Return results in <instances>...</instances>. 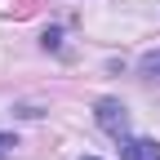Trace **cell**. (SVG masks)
Returning <instances> with one entry per match:
<instances>
[{
    "label": "cell",
    "instance_id": "cell-1",
    "mask_svg": "<svg viewBox=\"0 0 160 160\" xmlns=\"http://www.w3.org/2000/svg\"><path fill=\"white\" fill-rule=\"evenodd\" d=\"M98 125L111 138H129V111L120 107L116 98H102V102H98Z\"/></svg>",
    "mask_w": 160,
    "mask_h": 160
},
{
    "label": "cell",
    "instance_id": "cell-2",
    "mask_svg": "<svg viewBox=\"0 0 160 160\" xmlns=\"http://www.w3.org/2000/svg\"><path fill=\"white\" fill-rule=\"evenodd\" d=\"M120 151L125 160H160V142L151 138H120Z\"/></svg>",
    "mask_w": 160,
    "mask_h": 160
},
{
    "label": "cell",
    "instance_id": "cell-3",
    "mask_svg": "<svg viewBox=\"0 0 160 160\" xmlns=\"http://www.w3.org/2000/svg\"><path fill=\"white\" fill-rule=\"evenodd\" d=\"M13 147H18V138H13V133H0V160H9Z\"/></svg>",
    "mask_w": 160,
    "mask_h": 160
},
{
    "label": "cell",
    "instance_id": "cell-4",
    "mask_svg": "<svg viewBox=\"0 0 160 160\" xmlns=\"http://www.w3.org/2000/svg\"><path fill=\"white\" fill-rule=\"evenodd\" d=\"M142 71H147V76H160V53H147V58H142Z\"/></svg>",
    "mask_w": 160,
    "mask_h": 160
},
{
    "label": "cell",
    "instance_id": "cell-5",
    "mask_svg": "<svg viewBox=\"0 0 160 160\" xmlns=\"http://www.w3.org/2000/svg\"><path fill=\"white\" fill-rule=\"evenodd\" d=\"M85 160H98V156H85Z\"/></svg>",
    "mask_w": 160,
    "mask_h": 160
}]
</instances>
